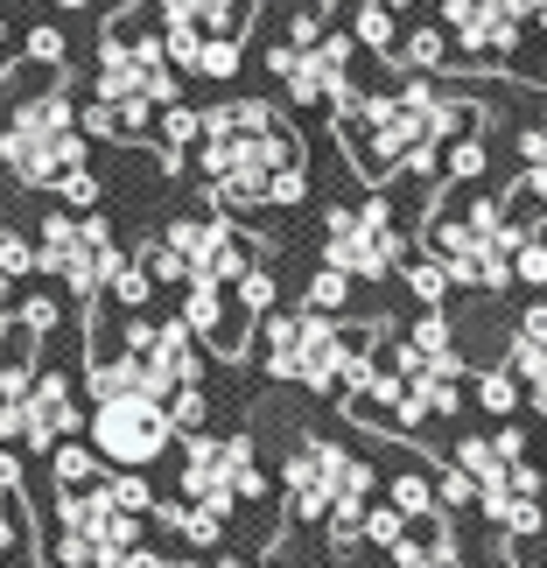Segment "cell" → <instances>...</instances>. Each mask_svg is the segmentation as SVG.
Wrapping results in <instances>:
<instances>
[{
	"label": "cell",
	"instance_id": "6da1fadb",
	"mask_svg": "<svg viewBox=\"0 0 547 568\" xmlns=\"http://www.w3.org/2000/svg\"><path fill=\"white\" fill-rule=\"evenodd\" d=\"M196 162H204L211 204H225V211H295L310 196L295 126L260 99L211 105L204 134H196Z\"/></svg>",
	"mask_w": 547,
	"mask_h": 568
},
{
	"label": "cell",
	"instance_id": "7a4b0ae2",
	"mask_svg": "<svg viewBox=\"0 0 547 568\" xmlns=\"http://www.w3.org/2000/svg\"><path fill=\"white\" fill-rule=\"evenodd\" d=\"M331 120H337V141L352 148V162L372 183H386V176H401V169H428L456 134H470L477 105L407 78V84H393V92H352Z\"/></svg>",
	"mask_w": 547,
	"mask_h": 568
},
{
	"label": "cell",
	"instance_id": "3957f363",
	"mask_svg": "<svg viewBox=\"0 0 547 568\" xmlns=\"http://www.w3.org/2000/svg\"><path fill=\"white\" fill-rule=\"evenodd\" d=\"M169 105H176V63L162 42V14L126 8L99 36V105L84 113V126L105 141H148Z\"/></svg>",
	"mask_w": 547,
	"mask_h": 568
},
{
	"label": "cell",
	"instance_id": "277c9868",
	"mask_svg": "<svg viewBox=\"0 0 547 568\" xmlns=\"http://www.w3.org/2000/svg\"><path fill=\"white\" fill-rule=\"evenodd\" d=\"M260 358H267L274 379L310 386V393H352L365 379L372 352H379V323H337L316 310H267L260 316Z\"/></svg>",
	"mask_w": 547,
	"mask_h": 568
},
{
	"label": "cell",
	"instance_id": "5b68a950",
	"mask_svg": "<svg viewBox=\"0 0 547 568\" xmlns=\"http://www.w3.org/2000/svg\"><path fill=\"white\" fill-rule=\"evenodd\" d=\"M534 225H519V217L485 196L477 183H464L456 196H443L428 217V253L449 267V281H470V288H506L513 281V253L519 239Z\"/></svg>",
	"mask_w": 547,
	"mask_h": 568
},
{
	"label": "cell",
	"instance_id": "8992f818",
	"mask_svg": "<svg viewBox=\"0 0 547 568\" xmlns=\"http://www.w3.org/2000/svg\"><path fill=\"white\" fill-rule=\"evenodd\" d=\"M0 169L21 176L29 190H57L63 176L84 169V120L71 113V99L36 92L14 105V120L0 126Z\"/></svg>",
	"mask_w": 547,
	"mask_h": 568
},
{
	"label": "cell",
	"instance_id": "52a82bcc",
	"mask_svg": "<svg viewBox=\"0 0 547 568\" xmlns=\"http://www.w3.org/2000/svg\"><path fill=\"white\" fill-rule=\"evenodd\" d=\"M352 57H358L352 36H337L323 8L295 14L288 42H281V50H267L274 78L288 84V99H295V105H323V113H337V105L352 99Z\"/></svg>",
	"mask_w": 547,
	"mask_h": 568
},
{
	"label": "cell",
	"instance_id": "ba28073f",
	"mask_svg": "<svg viewBox=\"0 0 547 568\" xmlns=\"http://www.w3.org/2000/svg\"><path fill=\"white\" fill-rule=\"evenodd\" d=\"M169 63L196 78H232L239 71V36L253 21V0H155Z\"/></svg>",
	"mask_w": 547,
	"mask_h": 568
},
{
	"label": "cell",
	"instance_id": "9c48e42d",
	"mask_svg": "<svg viewBox=\"0 0 547 568\" xmlns=\"http://www.w3.org/2000/svg\"><path fill=\"white\" fill-rule=\"evenodd\" d=\"M141 540V513H126L105 485L57 498V561L63 568H120V555Z\"/></svg>",
	"mask_w": 547,
	"mask_h": 568
},
{
	"label": "cell",
	"instance_id": "30bf717a",
	"mask_svg": "<svg viewBox=\"0 0 547 568\" xmlns=\"http://www.w3.org/2000/svg\"><path fill=\"white\" fill-rule=\"evenodd\" d=\"M84 435H92V449L113 470H148L155 456H169V443L183 428L169 422V400H155V393H105L92 407V422H84Z\"/></svg>",
	"mask_w": 547,
	"mask_h": 568
},
{
	"label": "cell",
	"instance_id": "8fae6325",
	"mask_svg": "<svg viewBox=\"0 0 547 568\" xmlns=\"http://www.w3.org/2000/svg\"><path fill=\"white\" fill-rule=\"evenodd\" d=\"M323 260H331V267H344L352 281H386V274H401V260H407V232L393 225L386 196L331 211V232H323Z\"/></svg>",
	"mask_w": 547,
	"mask_h": 568
},
{
	"label": "cell",
	"instance_id": "7c38bea8",
	"mask_svg": "<svg viewBox=\"0 0 547 568\" xmlns=\"http://www.w3.org/2000/svg\"><path fill=\"white\" fill-rule=\"evenodd\" d=\"M183 498L196 506L225 513L232 506H253V498H267V470H260V456L246 435H225V443H190L183 449Z\"/></svg>",
	"mask_w": 547,
	"mask_h": 568
},
{
	"label": "cell",
	"instance_id": "4fadbf2b",
	"mask_svg": "<svg viewBox=\"0 0 547 568\" xmlns=\"http://www.w3.org/2000/svg\"><path fill=\"white\" fill-rule=\"evenodd\" d=\"M36 260H42V267H50L71 295H99V288H105V274L120 267L105 217H50V225H42Z\"/></svg>",
	"mask_w": 547,
	"mask_h": 568
},
{
	"label": "cell",
	"instance_id": "5bb4252c",
	"mask_svg": "<svg viewBox=\"0 0 547 568\" xmlns=\"http://www.w3.org/2000/svg\"><path fill=\"white\" fill-rule=\"evenodd\" d=\"M443 29L464 63H513V50L527 42L534 21L519 0H443Z\"/></svg>",
	"mask_w": 547,
	"mask_h": 568
},
{
	"label": "cell",
	"instance_id": "9a60e30c",
	"mask_svg": "<svg viewBox=\"0 0 547 568\" xmlns=\"http://www.w3.org/2000/svg\"><path fill=\"white\" fill-rule=\"evenodd\" d=\"M162 239H169V253L183 260V274H190V281H225V288L260 260V253H253V239L239 232L232 217H204V211H196V217H176V225H169Z\"/></svg>",
	"mask_w": 547,
	"mask_h": 568
},
{
	"label": "cell",
	"instance_id": "2e32d148",
	"mask_svg": "<svg viewBox=\"0 0 547 568\" xmlns=\"http://www.w3.org/2000/svg\"><path fill=\"white\" fill-rule=\"evenodd\" d=\"M78 428H84V414H78V386L63 379V373H36L29 393H21V443L50 456L57 443H71Z\"/></svg>",
	"mask_w": 547,
	"mask_h": 568
},
{
	"label": "cell",
	"instance_id": "e0dca14e",
	"mask_svg": "<svg viewBox=\"0 0 547 568\" xmlns=\"http://www.w3.org/2000/svg\"><path fill=\"white\" fill-rule=\"evenodd\" d=\"M183 323L204 344H217V352H239V344H246V331H239L246 310L225 295V281H183Z\"/></svg>",
	"mask_w": 547,
	"mask_h": 568
},
{
	"label": "cell",
	"instance_id": "ac0fdd59",
	"mask_svg": "<svg viewBox=\"0 0 547 568\" xmlns=\"http://www.w3.org/2000/svg\"><path fill=\"white\" fill-rule=\"evenodd\" d=\"M513 373H519V386H534V407L547 414V302L519 316V331H513Z\"/></svg>",
	"mask_w": 547,
	"mask_h": 568
},
{
	"label": "cell",
	"instance_id": "d6986e66",
	"mask_svg": "<svg viewBox=\"0 0 547 568\" xmlns=\"http://www.w3.org/2000/svg\"><path fill=\"white\" fill-rule=\"evenodd\" d=\"M519 183L506 196V211L519 217V225H534V211H547V126H534V134H519Z\"/></svg>",
	"mask_w": 547,
	"mask_h": 568
},
{
	"label": "cell",
	"instance_id": "ffe728a7",
	"mask_svg": "<svg viewBox=\"0 0 547 568\" xmlns=\"http://www.w3.org/2000/svg\"><path fill=\"white\" fill-rule=\"evenodd\" d=\"M50 477L63 491H84V485H105V456L92 443H57L50 449Z\"/></svg>",
	"mask_w": 547,
	"mask_h": 568
},
{
	"label": "cell",
	"instance_id": "44dd1931",
	"mask_svg": "<svg viewBox=\"0 0 547 568\" xmlns=\"http://www.w3.org/2000/svg\"><path fill=\"white\" fill-rule=\"evenodd\" d=\"M352 42L358 50H393V42H401V21H393V8L386 0H358V21H352Z\"/></svg>",
	"mask_w": 547,
	"mask_h": 568
},
{
	"label": "cell",
	"instance_id": "7402d4cb",
	"mask_svg": "<svg viewBox=\"0 0 547 568\" xmlns=\"http://www.w3.org/2000/svg\"><path fill=\"white\" fill-rule=\"evenodd\" d=\"M393 506H401L414 527H422V519H435V513H443V506H435V477H428V470H401V477H393Z\"/></svg>",
	"mask_w": 547,
	"mask_h": 568
},
{
	"label": "cell",
	"instance_id": "603a6c76",
	"mask_svg": "<svg viewBox=\"0 0 547 568\" xmlns=\"http://www.w3.org/2000/svg\"><path fill=\"white\" fill-rule=\"evenodd\" d=\"M344 302H352V274L323 260V274L310 281V295H302V310H316V316H344Z\"/></svg>",
	"mask_w": 547,
	"mask_h": 568
},
{
	"label": "cell",
	"instance_id": "cb8c5ba5",
	"mask_svg": "<svg viewBox=\"0 0 547 568\" xmlns=\"http://www.w3.org/2000/svg\"><path fill=\"white\" fill-rule=\"evenodd\" d=\"M407 527H414V519L401 513V506H393V498H372V506H365V540H372V548H401V540H407Z\"/></svg>",
	"mask_w": 547,
	"mask_h": 568
},
{
	"label": "cell",
	"instance_id": "d4e9b609",
	"mask_svg": "<svg viewBox=\"0 0 547 568\" xmlns=\"http://www.w3.org/2000/svg\"><path fill=\"white\" fill-rule=\"evenodd\" d=\"M105 295L120 302V310H148V295H155V281H148L141 260H120L113 274H105Z\"/></svg>",
	"mask_w": 547,
	"mask_h": 568
},
{
	"label": "cell",
	"instance_id": "484cf974",
	"mask_svg": "<svg viewBox=\"0 0 547 568\" xmlns=\"http://www.w3.org/2000/svg\"><path fill=\"white\" fill-rule=\"evenodd\" d=\"M232 295H239V310H246V316H267V310H274V274L253 260V267L232 281Z\"/></svg>",
	"mask_w": 547,
	"mask_h": 568
},
{
	"label": "cell",
	"instance_id": "4316f807",
	"mask_svg": "<svg viewBox=\"0 0 547 568\" xmlns=\"http://www.w3.org/2000/svg\"><path fill=\"white\" fill-rule=\"evenodd\" d=\"M401 57H407V71H435V63H449L456 50L443 42V29H414V36L401 42Z\"/></svg>",
	"mask_w": 547,
	"mask_h": 568
},
{
	"label": "cell",
	"instance_id": "83f0119b",
	"mask_svg": "<svg viewBox=\"0 0 547 568\" xmlns=\"http://www.w3.org/2000/svg\"><path fill=\"white\" fill-rule=\"evenodd\" d=\"M513 281H527V288H547V232H527L513 253Z\"/></svg>",
	"mask_w": 547,
	"mask_h": 568
},
{
	"label": "cell",
	"instance_id": "f1b7e54d",
	"mask_svg": "<svg viewBox=\"0 0 547 568\" xmlns=\"http://www.w3.org/2000/svg\"><path fill=\"white\" fill-rule=\"evenodd\" d=\"M401 274H407V288H414V295H422V302H428V310H435V302H443V295L456 288V281H449V267H443V260H414V267H401Z\"/></svg>",
	"mask_w": 547,
	"mask_h": 568
},
{
	"label": "cell",
	"instance_id": "f546056e",
	"mask_svg": "<svg viewBox=\"0 0 547 568\" xmlns=\"http://www.w3.org/2000/svg\"><path fill=\"white\" fill-rule=\"evenodd\" d=\"M477 407H485V414H513V407H519V373H513V365H506V373H485V379H477Z\"/></svg>",
	"mask_w": 547,
	"mask_h": 568
},
{
	"label": "cell",
	"instance_id": "4dcf8cb0",
	"mask_svg": "<svg viewBox=\"0 0 547 568\" xmlns=\"http://www.w3.org/2000/svg\"><path fill=\"white\" fill-rule=\"evenodd\" d=\"M470 498H477V477H470L464 464H449L443 477H435V506H443V513H456V506H470Z\"/></svg>",
	"mask_w": 547,
	"mask_h": 568
},
{
	"label": "cell",
	"instance_id": "1f68e13d",
	"mask_svg": "<svg viewBox=\"0 0 547 568\" xmlns=\"http://www.w3.org/2000/svg\"><path fill=\"white\" fill-rule=\"evenodd\" d=\"M204 414H211L204 386H176V393H169V422H176V428H204Z\"/></svg>",
	"mask_w": 547,
	"mask_h": 568
},
{
	"label": "cell",
	"instance_id": "d6a6232c",
	"mask_svg": "<svg viewBox=\"0 0 547 568\" xmlns=\"http://www.w3.org/2000/svg\"><path fill=\"white\" fill-rule=\"evenodd\" d=\"M0 274H8V281L36 274V246H29V239H14L8 225H0Z\"/></svg>",
	"mask_w": 547,
	"mask_h": 568
},
{
	"label": "cell",
	"instance_id": "836d02e7",
	"mask_svg": "<svg viewBox=\"0 0 547 568\" xmlns=\"http://www.w3.org/2000/svg\"><path fill=\"white\" fill-rule=\"evenodd\" d=\"M105 491H113V498H120V506H126V513H141V519H148V513H155V491H148V485H141V470H120V477H113V485H105Z\"/></svg>",
	"mask_w": 547,
	"mask_h": 568
},
{
	"label": "cell",
	"instance_id": "e575fe53",
	"mask_svg": "<svg viewBox=\"0 0 547 568\" xmlns=\"http://www.w3.org/2000/svg\"><path fill=\"white\" fill-rule=\"evenodd\" d=\"M57 196H63L71 211H92V204H99V176H92V169H78V176L57 183Z\"/></svg>",
	"mask_w": 547,
	"mask_h": 568
},
{
	"label": "cell",
	"instance_id": "d590c367",
	"mask_svg": "<svg viewBox=\"0 0 547 568\" xmlns=\"http://www.w3.org/2000/svg\"><path fill=\"white\" fill-rule=\"evenodd\" d=\"M21 323H29L36 337H50L57 331V295H29V302H21Z\"/></svg>",
	"mask_w": 547,
	"mask_h": 568
},
{
	"label": "cell",
	"instance_id": "8d00e7d4",
	"mask_svg": "<svg viewBox=\"0 0 547 568\" xmlns=\"http://www.w3.org/2000/svg\"><path fill=\"white\" fill-rule=\"evenodd\" d=\"M29 57L50 63V71H63V36H57V29H36V36H29Z\"/></svg>",
	"mask_w": 547,
	"mask_h": 568
},
{
	"label": "cell",
	"instance_id": "74e56055",
	"mask_svg": "<svg viewBox=\"0 0 547 568\" xmlns=\"http://www.w3.org/2000/svg\"><path fill=\"white\" fill-rule=\"evenodd\" d=\"M120 568H169V561H162L155 548H141V540H134V548H126V555H120Z\"/></svg>",
	"mask_w": 547,
	"mask_h": 568
},
{
	"label": "cell",
	"instance_id": "f35d334b",
	"mask_svg": "<svg viewBox=\"0 0 547 568\" xmlns=\"http://www.w3.org/2000/svg\"><path fill=\"white\" fill-rule=\"evenodd\" d=\"M0 71H8V21H0Z\"/></svg>",
	"mask_w": 547,
	"mask_h": 568
},
{
	"label": "cell",
	"instance_id": "ab89813d",
	"mask_svg": "<svg viewBox=\"0 0 547 568\" xmlns=\"http://www.w3.org/2000/svg\"><path fill=\"white\" fill-rule=\"evenodd\" d=\"M8 288H14V281H8V274H0V302H8Z\"/></svg>",
	"mask_w": 547,
	"mask_h": 568
},
{
	"label": "cell",
	"instance_id": "60d3db41",
	"mask_svg": "<svg viewBox=\"0 0 547 568\" xmlns=\"http://www.w3.org/2000/svg\"><path fill=\"white\" fill-rule=\"evenodd\" d=\"M519 568H547V561H540V555H534V561H519Z\"/></svg>",
	"mask_w": 547,
	"mask_h": 568
},
{
	"label": "cell",
	"instance_id": "b9f144b4",
	"mask_svg": "<svg viewBox=\"0 0 547 568\" xmlns=\"http://www.w3.org/2000/svg\"><path fill=\"white\" fill-rule=\"evenodd\" d=\"M57 8H84V0H57Z\"/></svg>",
	"mask_w": 547,
	"mask_h": 568
},
{
	"label": "cell",
	"instance_id": "7bdbcfd3",
	"mask_svg": "<svg viewBox=\"0 0 547 568\" xmlns=\"http://www.w3.org/2000/svg\"><path fill=\"white\" fill-rule=\"evenodd\" d=\"M183 568H211V561H183Z\"/></svg>",
	"mask_w": 547,
	"mask_h": 568
},
{
	"label": "cell",
	"instance_id": "ee69618b",
	"mask_svg": "<svg viewBox=\"0 0 547 568\" xmlns=\"http://www.w3.org/2000/svg\"><path fill=\"white\" fill-rule=\"evenodd\" d=\"M386 8H401V0H386Z\"/></svg>",
	"mask_w": 547,
	"mask_h": 568
},
{
	"label": "cell",
	"instance_id": "f6af8a7d",
	"mask_svg": "<svg viewBox=\"0 0 547 568\" xmlns=\"http://www.w3.org/2000/svg\"><path fill=\"white\" fill-rule=\"evenodd\" d=\"M260 568H274V561H260Z\"/></svg>",
	"mask_w": 547,
	"mask_h": 568
}]
</instances>
